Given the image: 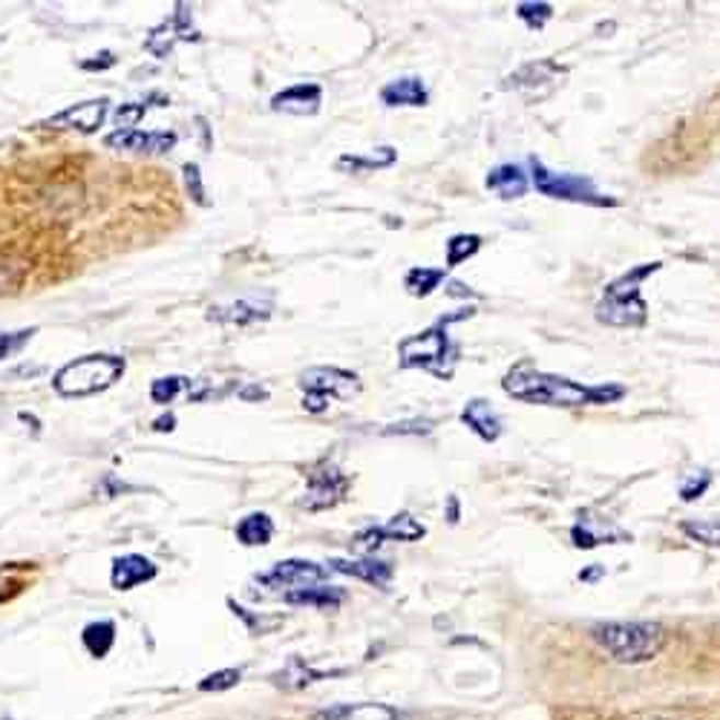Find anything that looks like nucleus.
I'll list each match as a JSON object with an SVG mask.
<instances>
[{
  "instance_id": "f257e3e1",
  "label": "nucleus",
  "mask_w": 720,
  "mask_h": 720,
  "mask_svg": "<svg viewBox=\"0 0 720 720\" xmlns=\"http://www.w3.org/2000/svg\"><path fill=\"white\" fill-rule=\"evenodd\" d=\"M504 396L530 407H559V410H580V407H608L626 398L622 384H582L565 375L542 373L534 361H522L502 378Z\"/></svg>"
},
{
  "instance_id": "f03ea898",
  "label": "nucleus",
  "mask_w": 720,
  "mask_h": 720,
  "mask_svg": "<svg viewBox=\"0 0 720 720\" xmlns=\"http://www.w3.org/2000/svg\"><path fill=\"white\" fill-rule=\"evenodd\" d=\"M591 640L620 666H643L663 654L668 631L654 620H605L591 628Z\"/></svg>"
},
{
  "instance_id": "7ed1b4c3",
  "label": "nucleus",
  "mask_w": 720,
  "mask_h": 720,
  "mask_svg": "<svg viewBox=\"0 0 720 720\" xmlns=\"http://www.w3.org/2000/svg\"><path fill=\"white\" fill-rule=\"evenodd\" d=\"M472 318V309H458L435 320L430 329L398 343V361L403 369H424L438 380H449L458 366V346L449 338V325Z\"/></svg>"
},
{
  "instance_id": "20e7f679",
  "label": "nucleus",
  "mask_w": 720,
  "mask_h": 720,
  "mask_svg": "<svg viewBox=\"0 0 720 720\" xmlns=\"http://www.w3.org/2000/svg\"><path fill=\"white\" fill-rule=\"evenodd\" d=\"M663 263H640L628 268L617 279L605 286L603 297L596 302V320L614 329H640L649 320V302L643 300V283L658 274Z\"/></svg>"
},
{
  "instance_id": "39448f33",
  "label": "nucleus",
  "mask_w": 720,
  "mask_h": 720,
  "mask_svg": "<svg viewBox=\"0 0 720 720\" xmlns=\"http://www.w3.org/2000/svg\"><path fill=\"white\" fill-rule=\"evenodd\" d=\"M125 357L118 355H84L61 366L53 378V389L61 398H87L104 392L125 375Z\"/></svg>"
},
{
  "instance_id": "423d86ee",
  "label": "nucleus",
  "mask_w": 720,
  "mask_h": 720,
  "mask_svg": "<svg viewBox=\"0 0 720 720\" xmlns=\"http://www.w3.org/2000/svg\"><path fill=\"white\" fill-rule=\"evenodd\" d=\"M530 185L548 199L573 202V205H588V208H617L620 199L612 194H603L591 176L582 173H559L550 171L548 164L539 159H530Z\"/></svg>"
},
{
  "instance_id": "0eeeda50",
  "label": "nucleus",
  "mask_w": 720,
  "mask_h": 720,
  "mask_svg": "<svg viewBox=\"0 0 720 720\" xmlns=\"http://www.w3.org/2000/svg\"><path fill=\"white\" fill-rule=\"evenodd\" d=\"M302 407L309 412H323L332 401H346V398L361 392V380L355 373L338 369V366H315L306 369L300 378Z\"/></svg>"
},
{
  "instance_id": "6e6552de",
  "label": "nucleus",
  "mask_w": 720,
  "mask_h": 720,
  "mask_svg": "<svg viewBox=\"0 0 720 720\" xmlns=\"http://www.w3.org/2000/svg\"><path fill=\"white\" fill-rule=\"evenodd\" d=\"M348 490V476L341 472V467L332 461H320L318 467H311L309 472V488L306 496L300 499V507L311 513L329 511L334 504H341Z\"/></svg>"
},
{
  "instance_id": "1a4fd4ad",
  "label": "nucleus",
  "mask_w": 720,
  "mask_h": 720,
  "mask_svg": "<svg viewBox=\"0 0 720 720\" xmlns=\"http://www.w3.org/2000/svg\"><path fill=\"white\" fill-rule=\"evenodd\" d=\"M179 41H202L199 30L194 26V9L185 7V3H176L168 21L150 30L148 41H145V49H148L153 58H171L173 47H176Z\"/></svg>"
},
{
  "instance_id": "9d476101",
  "label": "nucleus",
  "mask_w": 720,
  "mask_h": 720,
  "mask_svg": "<svg viewBox=\"0 0 720 720\" xmlns=\"http://www.w3.org/2000/svg\"><path fill=\"white\" fill-rule=\"evenodd\" d=\"M329 573V568L318 565V562H309V559H286V562H277L272 571L256 573V582L265 585V588H306L311 582H320Z\"/></svg>"
},
{
  "instance_id": "9b49d317",
  "label": "nucleus",
  "mask_w": 720,
  "mask_h": 720,
  "mask_svg": "<svg viewBox=\"0 0 720 720\" xmlns=\"http://www.w3.org/2000/svg\"><path fill=\"white\" fill-rule=\"evenodd\" d=\"M110 99H90L81 101V104H72V107L55 113L53 118L41 122L38 127H49V130H78V133H95L104 118H107Z\"/></svg>"
},
{
  "instance_id": "f8f14e48",
  "label": "nucleus",
  "mask_w": 720,
  "mask_h": 720,
  "mask_svg": "<svg viewBox=\"0 0 720 720\" xmlns=\"http://www.w3.org/2000/svg\"><path fill=\"white\" fill-rule=\"evenodd\" d=\"M104 145L113 150H130V153H168L176 148V133L171 130H116L110 133Z\"/></svg>"
},
{
  "instance_id": "ddd939ff",
  "label": "nucleus",
  "mask_w": 720,
  "mask_h": 720,
  "mask_svg": "<svg viewBox=\"0 0 720 720\" xmlns=\"http://www.w3.org/2000/svg\"><path fill=\"white\" fill-rule=\"evenodd\" d=\"M268 318H272V300H260V297H242L228 306H210L208 309V320L222 325H251Z\"/></svg>"
},
{
  "instance_id": "4468645a",
  "label": "nucleus",
  "mask_w": 720,
  "mask_h": 720,
  "mask_svg": "<svg viewBox=\"0 0 720 720\" xmlns=\"http://www.w3.org/2000/svg\"><path fill=\"white\" fill-rule=\"evenodd\" d=\"M159 568L153 565V559L141 557V553H125V557L113 559V571H110V585L116 591H133L145 585V582L156 580Z\"/></svg>"
},
{
  "instance_id": "2eb2a0df",
  "label": "nucleus",
  "mask_w": 720,
  "mask_h": 720,
  "mask_svg": "<svg viewBox=\"0 0 720 720\" xmlns=\"http://www.w3.org/2000/svg\"><path fill=\"white\" fill-rule=\"evenodd\" d=\"M323 104V90L320 84H295L279 90L272 99L274 113H288V116H315Z\"/></svg>"
},
{
  "instance_id": "dca6fc26",
  "label": "nucleus",
  "mask_w": 720,
  "mask_h": 720,
  "mask_svg": "<svg viewBox=\"0 0 720 720\" xmlns=\"http://www.w3.org/2000/svg\"><path fill=\"white\" fill-rule=\"evenodd\" d=\"M461 421L470 426L472 433L479 435L481 442H499L504 433V421L496 410H493V403L484 401V398H472V401L465 403V410H461Z\"/></svg>"
},
{
  "instance_id": "f3484780",
  "label": "nucleus",
  "mask_w": 720,
  "mask_h": 720,
  "mask_svg": "<svg viewBox=\"0 0 720 720\" xmlns=\"http://www.w3.org/2000/svg\"><path fill=\"white\" fill-rule=\"evenodd\" d=\"M329 568L338 573H346V576H355V580H364L375 588H387L389 582H392V562H384V559L375 557H361V559H332Z\"/></svg>"
},
{
  "instance_id": "a211bd4d",
  "label": "nucleus",
  "mask_w": 720,
  "mask_h": 720,
  "mask_svg": "<svg viewBox=\"0 0 720 720\" xmlns=\"http://www.w3.org/2000/svg\"><path fill=\"white\" fill-rule=\"evenodd\" d=\"M484 187L493 191V194H499V199H504V202L522 199V196L527 194V187H530V176H527L522 164L502 162L488 173V179H484Z\"/></svg>"
},
{
  "instance_id": "6ab92c4d",
  "label": "nucleus",
  "mask_w": 720,
  "mask_h": 720,
  "mask_svg": "<svg viewBox=\"0 0 720 720\" xmlns=\"http://www.w3.org/2000/svg\"><path fill=\"white\" fill-rule=\"evenodd\" d=\"M380 101L387 107H426L430 101V90H426L424 78L419 76H407L389 81L384 90H380Z\"/></svg>"
},
{
  "instance_id": "aec40b11",
  "label": "nucleus",
  "mask_w": 720,
  "mask_h": 720,
  "mask_svg": "<svg viewBox=\"0 0 720 720\" xmlns=\"http://www.w3.org/2000/svg\"><path fill=\"white\" fill-rule=\"evenodd\" d=\"M571 539L573 548L591 550L599 548V545H614V542H631V536L622 534V530H614V527H594V522L580 516V522L571 527Z\"/></svg>"
},
{
  "instance_id": "412c9836",
  "label": "nucleus",
  "mask_w": 720,
  "mask_h": 720,
  "mask_svg": "<svg viewBox=\"0 0 720 720\" xmlns=\"http://www.w3.org/2000/svg\"><path fill=\"white\" fill-rule=\"evenodd\" d=\"M562 76V70H559L557 64L548 61V58H539V61H530L525 64V67H519V70L513 72L507 81H504V87L507 90H534V87L545 84V81H557V78Z\"/></svg>"
},
{
  "instance_id": "4be33fe9",
  "label": "nucleus",
  "mask_w": 720,
  "mask_h": 720,
  "mask_svg": "<svg viewBox=\"0 0 720 720\" xmlns=\"http://www.w3.org/2000/svg\"><path fill=\"white\" fill-rule=\"evenodd\" d=\"M343 588L334 585H306V588L286 591L283 599L288 605H315V608H338L343 603Z\"/></svg>"
},
{
  "instance_id": "5701e85b",
  "label": "nucleus",
  "mask_w": 720,
  "mask_h": 720,
  "mask_svg": "<svg viewBox=\"0 0 720 720\" xmlns=\"http://www.w3.org/2000/svg\"><path fill=\"white\" fill-rule=\"evenodd\" d=\"M274 539V522L268 513H249L237 525V542L245 548H263Z\"/></svg>"
},
{
  "instance_id": "b1692460",
  "label": "nucleus",
  "mask_w": 720,
  "mask_h": 720,
  "mask_svg": "<svg viewBox=\"0 0 720 720\" xmlns=\"http://www.w3.org/2000/svg\"><path fill=\"white\" fill-rule=\"evenodd\" d=\"M315 720H398V715L380 704H346L315 715Z\"/></svg>"
},
{
  "instance_id": "393cba45",
  "label": "nucleus",
  "mask_w": 720,
  "mask_h": 720,
  "mask_svg": "<svg viewBox=\"0 0 720 720\" xmlns=\"http://www.w3.org/2000/svg\"><path fill=\"white\" fill-rule=\"evenodd\" d=\"M398 153L392 148H378L375 153L369 156H341L338 159V171L341 173H364V171H380V168H389V164L396 162Z\"/></svg>"
},
{
  "instance_id": "a878e982",
  "label": "nucleus",
  "mask_w": 720,
  "mask_h": 720,
  "mask_svg": "<svg viewBox=\"0 0 720 720\" xmlns=\"http://www.w3.org/2000/svg\"><path fill=\"white\" fill-rule=\"evenodd\" d=\"M81 643H84V649L90 651L95 660L107 658L110 649L116 645V626L110 620L90 622V626L81 631Z\"/></svg>"
},
{
  "instance_id": "bb28decb",
  "label": "nucleus",
  "mask_w": 720,
  "mask_h": 720,
  "mask_svg": "<svg viewBox=\"0 0 720 720\" xmlns=\"http://www.w3.org/2000/svg\"><path fill=\"white\" fill-rule=\"evenodd\" d=\"M380 534H384V539H392V542H419L426 536V527L412 513H398L387 525H380Z\"/></svg>"
},
{
  "instance_id": "cd10ccee",
  "label": "nucleus",
  "mask_w": 720,
  "mask_h": 720,
  "mask_svg": "<svg viewBox=\"0 0 720 720\" xmlns=\"http://www.w3.org/2000/svg\"><path fill=\"white\" fill-rule=\"evenodd\" d=\"M444 279H447V268H410L407 277H403V288L410 292L412 297H430L435 288L442 286Z\"/></svg>"
},
{
  "instance_id": "c85d7f7f",
  "label": "nucleus",
  "mask_w": 720,
  "mask_h": 720,
  "mask_svg": "<svg viewBox=\"0 0 720 720\" xmlns=\"http://www.w3.org/2000/svg\"><path fill=\"white\" fill-rule=\"evenodd\" d=\"M325 672H315L309 668L302 660H288V666L279 674H274V683L283 686V689H302V686H311V683L323 681Z\"/></svg>"
},
{
  "instance_id": "c756f323",
  "label": "nucleus",
  "mask_w": 720,
  "mask_h": 720,
  "mask_svg": "<svg viewBox=\"0 0 720 720\" xmlns=\"http://www.w3.org/2000/svg\"><path fill=\"white\" fill-rule=\"evenodd\" d=\"M484 245L479 233H456V237H449L447 242V265L444 268H456V265L467 263L470 256H476Z\"/></svg>"
},
{
  "instance_id": "7c9ffc66",
  "label": "nucleus",
  "mask_w": 720,
  "mask_h": 720,
  "mask_svg": "<svg viewBox=\"0 0 720 720\" xmlns=\"http://www.w3.org/2000/svg\"><path fill=\"white\" fill-rule=\"evenodd\" d=\"M681 530L689 536L692 542L706 545V548H720V516H715V519H686L681 522Z\"/></svg>"
},
{
  "instance_id": "2f4dec72",
  "label": "nucleus",
  "mask_w": 720,
  "mask_h": 720,
  "mask_svg": "<svg viewBox=\"0 0 720 720\" xmlns=\"http://www.w3.org/2000/svg\"><path fill=\"white\" fill-rule=\"evenodd\" d=\"M191 384L194 380L182 378V375H168V378H156L153 387H150V398L153 403H173L182 392H191Z\"/></svg>"
},
{
  "instance_id": "473e14b6",
  "label": "nucleus",
  "mask_w": 720,
  "mask_h": 720,
  "mask_svg": "<svg viewBox=\"0 0 720 720\" xmlns=\"http://www.w3.org/2000/svg\"><path fill=\"white\" fill-rule=\"evenodd\" d=\"M516 18H519L522 24L527 26V30H545V24H548L550 18H553V7L550 3H536V0H525V3H516Z\"/></svg>"
},
{
  "instance_id": "72a5a7b5",
  "label": "nucleus",
  "mask_w": 720,
  "mask_h": 720,
  "mask_svg": "<svg viewBox=\"0 0 720 720\" xmlns=\"http://www.w3.org/2000/svg\"><path fill=\"white\" fill-rule=\"evenodd\" d=\"M26 277V263L12 254H0V295L12 292L21 286V279Z\"/></svg>"
},
{
  "instance_id": "f704fd0d",
  "label": "nucleus",
  "mask_w": 720,
  "mask_h": 720,
  "mask_svg": "<svg viewBox=\"0 0 720 720\" xmlns=\"http://www.w3.org/2000/svg\"><path fill=\"white\" fill-rule=\"evenodd\" d=\"M148 101H130V104H122V107L113 113V122H116L118 130H136L141 118L148 116Z\"/></svg>"
},
{
  "instance_id": "c9c22d12",
  "label": "nucleus",
  "mask_w": 720,
  "mask_h": 720,
  "mask_svg": "<svg viewBox=\"0 0 720 720\" xmlns=\"http://www.w3.org/2000/svg\"><path fill=\"white\" fill-rule=\"evenodd\" d=\"M242 681L240 668H219L199 681V692H228Z\"/></svg>"
},
{
  "instance_id": "e433bc0d",
  "label": "nucleus",
  "mask_w": 720,
  "mask_h": 720,
  "mask_svg": "<svg viewBox=\"0 0 720 720\" xmlns=\"http://www.w3.org/2000/svg\"><path fill=\"white\" fill-rule=\"evenodd\" d=\"M35 338V329H21V332H3L0 334V361H7V357H15L24 352L26 343Z\"/></svg>"
},
{
  "instance_id": "4c0bfd02",
  "label": "nucleus",
  "mask_w": 720,
  "mask_h": 720,
  "mask_svg": "<svg viewBox=\"0 0 720 720\" xmlns=\"http://www.w3.org/2000/svg\"><path fill=\"white\" fill-rule=\"evenodd\" d=\"M182 173H185V187L191 199H194L196 205H202V208H208V196H205V185H202L199 164L187 162L185 168H182Z\"/></svg>"
},
{
  "instance_id": "58836bf2",
  "label": "nucleus",
  "mask_w": 720,
  "mask_h": 720,
  "mask_svg": "<svg viewBox=\"0 0 720 720\" xmlns=\"http://www.w3.org/2000/svg\"><path fill=\"white\" fill-rule=\"evenodd\" d=\"M709 484H712V472L700 470L697 476H689V479L683 481L681 484V499L683 502H695V499H700L709 490Z\"/></svg>"
},
{
  "instance_id": "ea45409f",
  "label": "nucleus",
  "mask_w": 720,
  "mask_h": 720,
  "mask_svg": "<svg viewBox=\"0 0 720 720\" xmlns=\"http://www.w3.org/2000/svg\"><path fill=\"white\" fill-rule=\"evenodd\" d=\"M84 72H101V70H110V67H116V55L110 53V49H104V53L93 55V58H87V61L78 64Z\"/></svg>"
},
{
  "instance_id": "a19ab883",
  "label": "nucleus",
  "mask_w": 720,
  "mask_h": 720,
  "mask_svg": "<svg viewBox=\"0 0 720 720\" xmlns=\"http://www.w3.org/2000/svg\"><path fill=\"white\" fill-rule=\"evenodd\" d=\"M430 430H433V421H421V419H415V421H403V424H392L387 430L389 435L392 433H398V435H407V433H412V435H421V433H430Z\"/></svg>"
},
{
  "instance_id": "79ce46f5",
  "label": "nucleus",
  "mask_w": 720,
  "mask_h": 720,
  "mask_svg": "<svg viewBox=\"0 0 720 720\" xmlns=\"http://www.w3.org/2000/svg\"><path fill=\"white\" fill-rule=\"evenodd\" d=\"M15 588H18L15 568H0V603H3V599H7Z\"/></svg>"
},
{
  "instance_id": "37998d69",
  "label": "nucleus",
  "mask_w": 720,
  "mask_h": 720,
  "mask_svg": "<svg viewBox=\"0 0 720 720\" xmlns=\"http://www.w3.org/2000/svg\"><path fill=\"white\" fill-rule=\"evenodd\" d=\"M173 426H176V415H173V412H168V415H162V419L153 421L156 433H171Z\"/></svg>"
},
{
  "instance_id": "c03bdc74",
  "label": "nucleus",
  "mask_w": 720,
  "mask_h": 720,
  "mask_svg": "<svg viewBox=\"0 0 720 720\" xmlns=\"http://www.w3.org/2000/svg\"><path fill=\"white\" fill-rule=\"evenodd\" d=\"M458 519V502H456V496L449 499V522H456Z\"/></svg>"
}]
</instances>
